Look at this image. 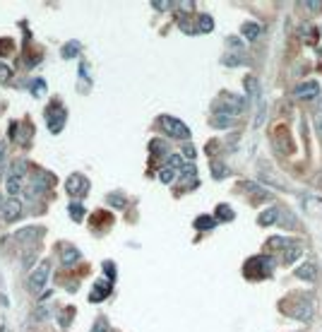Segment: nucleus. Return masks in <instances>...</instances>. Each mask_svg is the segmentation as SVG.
Wrapping results in <instances>:
<instances>
[{
	"instance_id": "obj_1",
	"label": "nucleus",
	"mask_w": 322,
	"mask_h": 332,
	"mask_svg": "<svg viewBox=\"0 0 322 332\" xmlns=\"http://www.w3.org/2000/svg\"><path fill=\"white\" fill-rule=\"evenodd\" d=\"M24 185V164L22 161H15L12 166H8V174H5V190L8 195H19Z\"/></svg>"
},
{
	"instance_id": "obj_2",
	"label": "nucleus",
	"mask_w": 322,
	"mask_h": 332,
	"mask_svg": "<svg viewBox=\"0 0 322 332\" xmlns=\"http://www.w3.org/2000/svg\"><path fill=\"white\" fill-rule=\"evenodd\" d=\"M65 120H68V111L63 109V103L58 101V99H53L51 106L46 109V123L51 128V133H60L65 128Z\"/></svg>"
},
{
	"instance_id": "obj_3",
	"label": "nucleus",
	"mask_w": 322,
	"mask_h": 332,
	"mask_svg": "<svg viewBox=\"0 0 322 332\" xmlns=\"http://www.w3.org/2000/svg\"><path fill=\"white\" fill-rule=\"evenodd\" d=\"M159 123H161V128H164V133L171 135V137H178V140H188L190 137V128L185 126L183 120L173 118V116H161Z\"/></svg>"
},
{
	"instance_id": "obj_4",
	"label": "nucleus",
	"mask_w": 322,
	"mask_h": 332,
	"mask_svg": "<svg viewBox=\"0 0 322 332\" xmlns=\"http://www.w3.org/2000/svg\"><path fill=\"white\" fill-rule=\"evenodd\" d=\"M48 277H51V262L44 260L39 267L32 272V277H29V292H32V294H41L44 289H46Z\"/></svg>"
},
{
	"instance_id": "obj_5",
	"label": "nucleus",
	"mask_w": 322,
	"mask_h": 332,
	"mask_svg": "<svg viewBox=\"0 0 322 332\" xmlns=\"http://www.w3.org/2000/svg\"><path fill=\"white\" fill-rule=\"evenodd\" d=\"M65 190H68V195H72V198H84L87 193H89V181L82 174H72L65 181Z\"/></svg>"
},
{
	"instance_id": "obj_6",
	"label": "nucleus",
	"mask_w": 322,
	"mask_h": 332,
	"mask_svg": "<svg viewBox=\"0 0 322 332\" xmlns=\"http://www.w3.org/2000/svg\"><path fill=\"white\" fill-rule=\"evenodd\" d=\"M22 212H24V205L17 198L5 200V202H3V207H0V214H3V219L8 221V224H10V221L19 219V217H22Z\"/></svg>"
},
{
	"instance_id": "obj_7",
	"label": "nucleus",
	"mask_w": 322,
	"mask_h": 332,
	"mask_svg": "<svg viewBox=\"0 0 322 332\" xmlns=\"http://www.w3.org/2000/svg\"><path fill=\"white\" fill-rule=\"evenodd\" d=\"M293 94H296V99H300V101H310V99H315V96L320 94V82H315V79L300 82Z\"/></svg>"
},
{
	"instance_id": "obj_8",
	"label": "nucleus",
	"mask_w": 322,
	"mask_h": 332,
	"mask_svg": "<svg viewBox=\"0 0 322 332\" xmlns=\"http://www.w3.org/2000/svg\"><path fill=\"white\" fill-rule=\"evenodd\" d=\"M41 236H44V229H41V226H24V229H19L15 234V238L19 241V243H24V245L39 243Z\"/></svg>"
},
{
	"instance_id": "obj_9",
	"label": "nucleus",
	"mask_w": 322,
	"mask_h": 332,
	"mask_svg": "<svg viewBox=\"0 0 322 332\" xmlns=\"http://www.w3.org/2000/svg\"><path fill=\"white\" fill-rule=\"evenodd\" d=\"M300 253H303V245H300V241H291V243L282 251V262H284V265H293V262L300 258Z\"/></svg>"
},
{
	"instance_id": "obj_10",
	"label": "nucleus",
	"mask_w": 322,
	"mask_h": 332,
	"mask_svg": "<svg viewBox=\"0 0 322 332\" xmlns=\"http://www.w3.org/2000/svg\"><path fill=\"white\" fill-rule=\"evenodd\" d=\"M46 183H53V176L46 174V171H36V174H34V181H32V195L46 193V188H51Z\"/></svg>"
},
{
	"instance_id": "obj_11",
	"label": "nucleus",
	"mask_w": 322,
	"mask_h": 332,
	"mask_svg": "<svg viewBox=\"0 0 322 332\" xmlns=\"http://www.w3.org/2000/svg\"><path fill=\"white\" fill-rule=\"evenodd\" d=\"M296 277H298L300 282H315L317 279V265L313 260L300 262V267L296 269Z\"/></svg>"
},
{
	"instance_id": "obj_12",
	"label": "nucleus",
	"mask_w": 322,
	"mask_h": 332,
	"mask_svg": "<svg viewBox=\"0 0 322 332\" xmlns=\"http://www.w3.org/2000/svg\"><path fill=\"white\" fill-rule=\"evenodd\" d=\"M111 294V279H99L94 284V289H92V294H89V301H101V299H106Z\"/></svg>"
},
{
	"instance_id": "obj_13",
	"label": "nucleus",
	"mask_w": 322,
	"mask_h": 332,
	"mask_svg": "<svg viewBox=\"0 0 322 332\" xmlns=\"http://www.w3.org/2000/svg\"><path fill=\"white\" fill-rule=\"evenodd\" d=\"M60 253H63V265H65V267H72V265H77V262L82 260V253H79L77 248H75V245H70V243H65Z\"/></svg>"
},
{
	"instance_id": "obj_14",
	"label": "nucleus",
	"mask_w": 322,
	"mask_h": 332,
	"mask_svg": "<svg viewBox=\"0 0 322 332\" xmlns=\"http://www.w3.org/2000/svg\"><path fill=\"white\" fill-rule=\"evenodd\" d=\"M276 221H279V207H269L265 212H260V217H257L260 226H272Z\"/></svg>"
},
{
	"instance_id": "obj_15",
	"label": "nucleus",
	"mask_w": 322,
	"mask_h": 332,
	"mask_svg": "<svg viewBox=\"0 0 322 332\" xmlns=\"http://www.w3.org/2000/svg\"><path fill=\"white\" fill-rule=\"evenodd\" d=\"M260 32H262V27H260V24H255V22H245L243 27H241V34H243L248 41H255L260 36Z\"/></svg>"
},
{
	"instance_id": "obj_16",
	"label": "nucleus",
	"mask_w": 322,
	"mask_h": 332,
	"mask_svg": "<svg viewBox=\"0 0 322 332\" xmlns=\"http://www.w3.org/2000/svg\"><path fill=\"white\" fill-rule=\"evenodd\" d=\"M68 212H70V217L75 221H82L84 219V205H82V202H77V200H75V202H70V207H68Z\"/></svg>"
},
{
	"instance_id": "obj_17",
	"label": "nucleus",
	"mask_w": 322,
	"mask_h": 332,
	"mask_svg": "<svg viewBox=\"0 0 322 332\" xmlns=\"http://www.w3.org/2000/svg\"><path fill=\"white\" fill-rule=\"evenodd\" d=\"M166 166H168V169H173V171H178V169L183 171V169H185L188 164L183 161L181 154H168V161H166Z\"/></svg>"
},
{
	"instance_id": "obj_18",
	"label": "nucleus",
	"mask_w": 322,
	"mask_h": 332,
	"mask_svg": "<svg viewBox=\"0 0 322 332\" xmlns=\"http://www.w3.org/2000/svg\"><path fill=\"white\" fill-rule=\"evenodd\" d=\"M48 313H51V306L46 303V299H41L39 301V308L34 310V320H46Z\"/></svg>"
},
{
	"instance_id": "obj_19",
	"label": "nucleus",
	"mask_w": 322,
	"mask_h": 332,
	"mask_svg": "<svg viewBox=\"0 0 322 332\" xmlns=\"http://www.w3.org/2000/svg\"><path fill=\"white\" fill-rule=\"evenodd\" d=\"M212 27H214L212 17H209V15H200V22H197V32H212Z\"/></svg>"
},
{
	"instance_id": "obj_20",
	"label": "nucleus",
	"mask_w": 322,
	"mask_h": 332,
	"mask_svg": "<svg viewBox=\"0 0 322 332\" xmlns=\"http://www.w3.org/2000/svg\"><path fill=\"white\" fill-rule=\"evenodd\" d=\"M214 224H217V219H214V217H197V219H195L197 229H212Z\"/></svg>"
},
{
	"instance_id": "obj_21",
	"label": "nucleus",
	"mask_w": 322,
	"mask_h": 332,
	"mask_svg": "<svg viewBox=\"0 0 322 332\" xmlns=\"http://www.w3.org/2000/svg\"><path fill=\"white\" fill-rule=\"evenodd\" d=\"M217 217H219V219H224V221H231V219H233V210H231V207H226V205H219V207H217Z\"/></svg>"
},
{
	"instance_id": "obj_22",
	"label": "nucleus",
	"mask_w": 322,
	"mask_h": 332,
	"mask_svg": "<svg viewBox=\"0 0 322 332\" xmlns=\"http://www.w3.org/2000/svg\"><path fill=\"white\" fill-rule=\"evenodd\" d=\"M77 48H79V44H77V41H70V44H68V46L63 48V58H75V55L79 53Z\"/></svg>"
},
{
	"instance_id": "obj_23",
	"label": "nucleus",
	"mask_w": 322,
	"mask_h": 332,
	"mask_svg": "<svg viewBox=\"0 0 322 332\" xmlns=\"http://www.w3.org/2000/svg\"><path fill=\"white\" fill-rule=\"evenodd\" d=\"M173 176H176V171H173V169H168V166H164V169L159 171V181H161V183H171Z\"/></svg>"
},
{
	"instance_id": "obj_24",
	"label": "nucleus",
	"mask_w": 322,
	"mask_h": 332,
	"mask_svg": "<svg viewBox=\"0 0 322 332\" xmlns=\"http://www.w3.org/2000/svg\"><path fill=\"white\" fill-rule=\"evenodd\" d=\"M212 176H214V178H224V176H228L226 164H214L212 166Z\"/></svg>"
},
{
	"instance_id": "obj_25",
	"label": "nucleus",
	"mask_w": 322,
	"mask_h": 332,
	"mask_svg": "<svg viewBox=\"0 0 322 332\" xmlns=\"http://www.w3.org/2000/svg\"><path fill=\"white\" fill-rule=\"evenodd\" d=\"M10 77H12V68H10V65H5V63H0V82L5 85Z\"/></svg>"
},
{
	"instance_id": "obj_26",
	"label": "nucleus",
	"mask_w": 322,
	"mask_h": 332,
	"mask_svg": "<svg viewBox=\"0 0 322 332\" xmlns=\"http://www.w3.org/2000/svg\"><path fill=\"white\" fill-rule=\"evenodd\" d=\"M152 152H154V154H166V142L154 140V142H152Z\"/></svg>"
},
{
	"instance_id": "obj_27",
	"label": "nucleus",
	"mask_w": 322,
	"mask_h": 332,
	"mask_svg": "<svg viewBox=\"0 0 322 332\" xmlns=\"http://www.w3.org/2000/svg\"><path fill=\"white\" fill-rule=\"evenodd\" d=\"M92 332H109V323H106V318H99L94 323V330Z\"/></svg>"
},
{
	"instance_id": "obj_28",
	"label": "nucleus",
	"mask_w": 322,
	"mask_h": 332,
	"mask_svg": "<svg viewBox=\"0 0 322 332\" xmlns=\"http://www.w3.org/2000/svg\"><path fill=\"white\" fill-rule=\"evenodd\" d=\"M10 48H12V41H10V39H0V53H8Z\"/></svg>"
},
{
	"instance_id": "obj_29",
	"label": "nucleus",
	"mask_w": 322,
	"mask_h": 332,
	"mask_svg": "<svg viewBox=\"0 0 322 332\" xmlns=\"http://www.w3.org/2000/svg\"><path fill=\"white\" fill-rule=\"evenodd\" d=\"M183 154H185V157L188 159H195V147H192V144H185V147H183Z\"/></svg>"
},
{
	"instance_id": "obj_30",
	"label": "nucleus",
	"mask_w": 322,
	"mask_h": 332,
	"mask_svg": "<svg viewBox=\"0 0 322 332\" xmlns=\"http://www.w3.org/2000/svg\"><path fill=\"white\" fill-rule=\"evenodd\" d=\"M109 202H118V207H123L125 205V198H120V195H111Z\"/></svg>"
},
{
	"instance_id": "obj_31",
	"label": "nucleus",
	"mask_w": 322,
	"mask_h": 332,
	"mask_svg": "<svg viewBox=\"0 0 322 332\" xmlns=\"http://www.w3.org/2000/svg\"><path fill=\"white\" fill-rule=\"evenodd\" d=\"M306 10H322V3H303Z\"/></svg>"
},
{
	"instance_id": "obj_32",
	"label": "nucleus",
	"mask_w": 322,
	"mask_h": 332,
	"mask_svg": "<svg viewBox=\"0 0 322 332\" xmlns=\"http://www.w3.org/2000/svg\"><path fill=\"white\" fill-rule=\"evenodd\" d=\"M34 87H36V89H34V94L39 96L41 94V87H44V82H41V79H34Z\"/></svg>"
},
{
	"instance_id": "obj_33",
	"label": "nucleus",
	"mask_w": 322,
	"mask_h": 332,
	"mask_svg": "<svg viewBox=\"0 0 322 332\" xmlns=\"http://www.w3.org/2000/svg\"><path fill=\"white\" fill-rule=\"evenodd\" d=\"M320 135H322V118H320Z\"/></svg>"
},
{
	"instance_id": "obj_34",
	"label": "nucleus",
	"mask_w": 322,
	"mask_h": 332,
	"mask_svg": "<svg viewBox=\"0 0 322 332\" xmlns=\"http://www.w3.org/2000/svg\"><path fill=\"white\" fill-rule=\"evenodd\" d=\"M0 207H3V200H0Z\"/></svg>"
}]
</instances>
